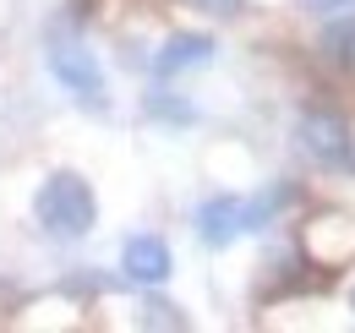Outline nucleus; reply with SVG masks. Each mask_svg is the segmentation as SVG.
<instances>
[{"label": "nucleus", "mask_w": 355, "mask_h": 333, "mask_svg": "<svg viewBox=\"0 0 355 333\" xmlns=\"http://www.w3.org/2000/svg\"><path fill=\"white\" fill-rule=\"evenodd\" d=\"M33 219H39V230L55 235V241H83L93 230V219H98L93 186L77 169H55L44 186H39V197H33Z\"/></svg>", "instance_id": "1"}, {"label": "nucleus", "mask_w": 355, "mask_h": 333, "mask_svg": "<svg viewBox=\"0 0 355 333\" xmlns=\"http://www.w3.org/2000/svg\"><path fill=\"white\" fill-rule=\"evenodd\" d=\"M301 148L322 169H355V137H350V121L334 110V104H306L301 110Z\"/></svg>", "instance_id": "2"}, {"label": "nucleus", "mask_w": 355, "mask_h": 333, "mask_svg": "<svg viewBox=\"0 0 355 333\" xmlns=\"http://www.w3.org/2000/svg\"><path fill=\"white\" fill-rule=\"evenodd\" d=\"M49 71H55V83L66 87L77 104L104 110V71H98L93 49H83V44H55L49 49Z\"/></svg>", "instance_id": "3"}, {"label": "nucleus", "mask_w": 355, "mask_h": 333, "mask_svg": "<svg viewBox=\"0 0 355 333\" xmlns=\"http://www.w3.org/2000/svg\"><path fill=\"white\" fill-rule=\"evenodd\" d=\"M170 268H175V257H170V246H164L159 235H132V241L121 246V273H126L132 284H142V290H159V284L170 279Z\"/></svg>", "instance_id": "4"}, {"label": "nucleus", "mask_w": 355, "mask_h": 333, "mask_svg": "<svg viewBox=\"0 0 355 333\" xmlns=\"http://www.w3.org/2000/svg\"><path fill=\"white\" fill-rule=\"evenodd\" d=\"M197 235H202V246L224 251L241 235V197L235 191H214L208 203H197Z\"/></svg>", "instance_id": "5"}, {"label": "nucleus", "mask_w": 355, "mask_h": 333, "mask_svg": "<svg viewBox=\"0 0 355 333\" xmlns=\"http://www.w3.org/2000/svg\"><path fill=\"white\" fill-rule=\"evenodd\" d=\"M208 60H214V39H208V33H175V39L153 55V71H159V77H180V71L208 66Z\"/></svg>", "instance_id": "6"}, {"label": "nucleus", "mask_w": 355, "mask_h": 333, "mask_svg": "<svg viewBox=\"0 0 355 333\" xmlns=\"http://www.w3.org/2000/svg\"><path fill=\"white\" fill-rule=\"evenodd\" d=\"M317 55H322V66H334V71H355V17L350 11H339V17L322 28Z\"/></svg>", "instance_id": "7"}, {"label": "nucleus", "mask_w": 355, "mask_h": 333, "mask_svg": "<svg viewBox=\"0 0 355 333\" xmlns=\"http://www.w3.org/2000/svg\"><path fill=\"white\" fill-rule=\"evenodd\" d=\"M290 203H295V186H290V180H279V186H268L257 197H246V203H241V235H246V230H268Z\"/></svg>", "instance_id": "8"}, {"label": "nucleus", "mask_w": 355, "mask_h": 333, "mask_svg": "<svg viewBox=\"0 0 355 333\" xmlns=\"http://www.w3.org/2000/svg\"><path fill=\"white\" fill-rule=\"evenodd\" d=\"M148 115H153V121L186 126V121H191V104H186V99H175V93H148Z\"/></svg>", "instance_id": "9"}, {"label": "nucleus", "mask_w": 355, "mask_h": 333, "mask_svg": "<svg viewBox=\"0 0 355 333\" xmlns=\"http://www.w3.org/2000/svg\"><path fill=\"white\" fill-rule=\"evenodd\" d=\"M142 323H164V328H186V317H175V306H164V300H153Z\"/></svg>", "instance_id": "10"}, {"label": "nucleus", "mask_w": 355, "mask_h": 333, "mask_svg": "<svg viewBox=\"0 0 355 333\" xmlns=\"http://www.w3.org/2000/svg\"><path fill=\"white\" fill-rule=\"evenodd\" d=\"M197 6H202V11H214V17H230V11H241L246 0H197Z\"/></svg>", "instance_id": "11"}, {"label": "nucleus", "mask_w": 355, "mask_h": 333, "mask_svg": "<svg viewBox=\"0 0 355 333\" xmlns=\"http://www.w3.org/2000/svg\"><path fill=\"white\" fill-rule=\"evenodd\" d=\"M311 11H334V17H339V11H345V6H355V0H306Z\"/></svg>", "instance_id": "12"}, {"label": "nucleus", "mask_w": 355, "mask_h": 333, "mask_svg": "<svg viewBox=\"0 0 355 333\" xmlns=\"http://www.w3.org/2000/svg\"><path fill=\"white\" fill-rule=\"evenodd\" d=\"M350 311H355V290H350Z\"/></svg>", "instance_id": "13"}]
</instances>
